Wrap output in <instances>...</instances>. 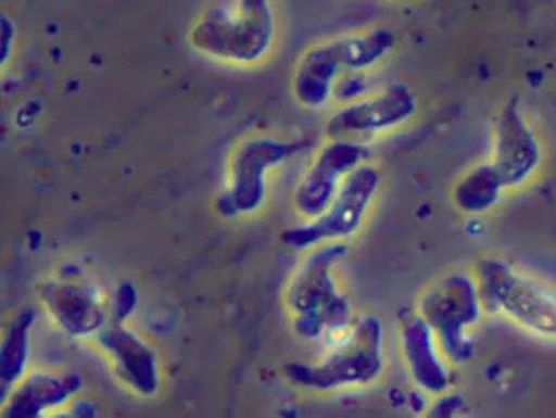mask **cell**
<instances>
[{"label": "cell", "mask_w": 556, "mask_h": 418, "mask_svg": "<svg viewBox=\"0 0 556 418\" xmlns=\"http://www.w3.org/2000/svg\"><path fill=\"white\" fill-rule=\"evenodd\" d=\"M396 37L377 27L331 38L308 48L299 59L292 91L296 102L309 110L332 101L333 88L344 74L369 72L392 53Z\"/></svg>", "instance_id": "cell-1"}, {"label": "cell", "mask_w": 556, "mask_h": 418, "mask_svg": "<svg viewBox=\"0 0 556 418\" xmlns=\"http://www.w3.org/2000/svg\"><path fill=\"white\" fill-rule=\"evenodd\" d=\"M383 369L382 331L366 318L333 354L318 366L292 365L288 377L306 389L336 390L371 382Z\"/></svg>", "instance_id": "cell-2"}, {"label": "cell", "mask_w": 556, "mask_h": 418, "mask_svg": "<svg viewBox=\"0 0 556 418\" xmlns=\"http://www.w3.org/2000/svg\"><path fill=\"white\" fill-rule=\"evenodd\" d=\"M380 183V172L368 162L362 164L348 176L324 214L287 230L285 244L304 250L354 236L365 223Z\"/></svg>", "instance_id": "cell-3"}, {"label": "cell", "mask_w": 556, "mask_h": 418, "mask_svg": "<svg viewBox=\"0 0 556 418\" xmlns=\"http://www.w3.org/2000/svg\"><path fill=\"white\" fill-rule=\"evenodd\" d=\"M343 252V246L331 245L315 253L299 270L289 290L296 329L305 337L316 338L328 329L348 325L349 303L331 278L332 264Z\"/></svg>", "instance_id": "cell-4"}, {"label": "cell", "mask_w": 556, "mask_h": 418, "mask_svg": "<svg viewBox=\"0 0 556 418\" xmlns=\"http://www.w3.org/2000/svg\"><path fill=\"white\" fill-rule=\"evenodd\" d=\"M417 110V99L405 84H394L359 101L341 105L328 119L329 139L363 141L404 126Z\"/></svg>", "instance_id": "cell-5"}, {"label": "cell", "mask_w": 556, "mask_h": 418, "mask_svg": "<svg viewBox=\"0 0 556 418\" xmlns=\"http://www.w3.org/2000/svg\"><path fill=\"white\" fill-rule=\"evenodd\" d=\"M369 157L370 149L362 141L329 139L296 187V213L307 221L324 214L348 176Z\"/></svg>", "instance_id": "cell-6"}, {"label": "cell", "mask_w": 556, "mask_h": 418, "mask_svg": "<svg viewBox=\"0 0 556 418\" xmlns=\"http://www.w3.org/2000/svg\"><path fill=\"white\" fill-rule=\"evenodd\" d=\"M275 37L270 0H240L236 15H224L213 27L214 50L239 63L257 62L269 52Z\"/></svg>", "instance_id": "cell-7"}, {"label": "cell", "mask_w": 556, "mask_h": 418, "mask_svg": "<svg viewBox=\"0 0 556 418\" xmlns=\"http://www.w3.org/2000/svg\"><path fill=\"white\" fill-rule=\"evenodd\" d=\"M309 145L304 139L253 141L244 148L237 162L236 181L228 197L231 213L252 212L265 194V176L270 168L303 153Z\"/></svg>", "instance_id": "cell-8"}, {"label": "cell", "mask_w": 556, "mask_h": 418, "mask_svg": "<svg viewBox=\"0 0 556 418\" xmlns=\"http://www.w3.org/2000/svg\"><path fill=\"white\" fill-rule=\"evenodd\" d=\"M48 302L64 327L73 333L93 331L103 321V313L91 290L62 286L47 291Z\"/></svg>", "instance_id": "cell-9"}, {"label": "cell", "mask_w": 556, "mask_h": 418, "mask_svg": "<svg viewBox=\"0 0 556 418\" xmlns=\"http://www.w3.org/2000/svg\"><path fill=\"white\" fill-rule=\"evenodd\" d=\"M103 339L104 344L115 352L137 389L144 393H152L157 389L154 358L147 346L125 331L110 332Z\"/></svg>", "instance_id": "cell-10"}, {"label": "cell", "mask_w": 556, "mask_h": 418, "mask_svg": "<svg viewBox=\"0 0 556 418\" xmlns=\"http://www.w3.org/2000/svg\"><path fill=\"white\" fill-rule=\"evenodd\" d=\"M79 387L80 381L77 378L60 380L38 377L31 379L11 405L9 416L36 417L47 406L58 405L68 398V395Z\"/></svg>", "instance_id": "cell-11"}, {"label": "cell", "mask_w": 556, "mask_h": 418, "mask_svg": "<svg viewBox=\"0 0 556 418\" xmlns=\"http://www.w3.org/2000/svg\"><path fill=\"white\" fill-rule=\"evenodd\" d=\"M428 329L427 325L420 320L409 324L405 329L404 347L409 369L413 370L416 379L426 389L433 390V383L428 368H430L440 387L441 378L437 376L435 371L440 373V376L441 371L438 369L440 367H438V362L432 355Z\"/></svg>", "instance_id": "cell-12"}, {"label": "cell", "mask_w": 556, "mask_h": 418, "mask_svg": "<svg viewBox=\"0 0 556 418\" xmlns=\"http://www.w3.org/2000/svg\"><path fill=\"white\" fill-rule=\"evenodd\" d=\"M33 321V314L25 313L11 328L2 355V379L14 381L24 370L27 358V331Z\"/></svg>", "instance_id": "cell-13"}, {"label": "cell", "mask_w": 556, "mask_h": 418, "mask_svg": "<svg viewBox=\"0 0 556 418\" xmlns=\"http://www.w3.org/2000/svg\"><path fill=\"white\" fill-rule=\"evenodd\" d=\"M372 93L368 72L344 74L333 88L332 99L340 105L350 104Z\"/></svg>", "instance_id": "cell-14"}, {"label": "cell", "mask_w": 556, "mask_h": 418, "mask_svg": "<svg viewBox=\"0 0 556 418\" xmlns=\"http://www.w3.org/2000/svg\"><path fill=\"white\" fill-rule=\"evenodd\" d=\"M136 303L137 294L135 289H132L130 284L122 286L118 295V315L121 317H126L132 309H135Z\"/></svg>", "instance_id": "cell-15"}]
</instances>
